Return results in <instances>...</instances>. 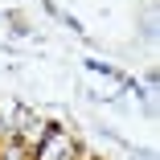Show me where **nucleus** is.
Wrapping results in <instances>:
<instances>
[{
  "mask_svg": "<svg viewBox=\"0 0 160 160\" xmlns=\"http://www.w3.org/2000/svg\"><path fill=\"white\" fill-rule=\"evenodd\" d=\"M41 144H45L41 148V160H70V152H74L70 136H45Z\"/></svg>",
  "mask_w": 160,
  "mask_h": 160,
  "instance_id": "obj_1",
  "label": "nucleus"
}]
</instances>
